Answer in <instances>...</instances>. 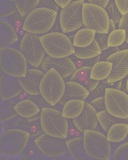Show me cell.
I'll return each instance as SVG.
<instances>
[{"mask_svg": "<svg viewBox=\"0 0 128 160\" xmlns=\"http://www.w3.org/2000/svg\"><path fill=\"white\" fill-rule=\"evenodd\" d=\"M58 12L51 9L37 8L27 15L23 26V30L35 34L46 33L52 28Z\"/></svg>", "mask_w": 128, "mask_h": 160, "instance_id": "cell-1", "label": "cell"}, {"mask_svg": "<svg viewBox=\"0 0 128 160\" xmlns=\"http://www.w3.org/2000/svg\"><path fill=\"white\" fill-rule=\"evenodd\" d=\"M55 69L46 72L40 85L41 94L52 107L59 103L65 93L66 82Z\"/></svg>", "mask_w": 128, "mask_h": 160, "instance_id": "cell-2", "label": "cell"}, {"mask_svg": "<svg viewBox=\"0 0 128 160\" xmlns=\"http://www.w3.org/2000/svg\"><path fill=\"white\" fill-rule=\"evenodd\" d=\"M40 122L42 129L46 134L62 139L67 138L68 122L60 111L52 108H42Z\"/></svg>", "mask_w": 128, "mask_h": 160, "instance_id": "cell-3", "label": "cell"}, {"mask_svg": "<svg viewBox=\"0 0 128 160\" xmlns=\"http://www.w3.org/2000/svg\"><path fill=\"white\" fill-rule=\"evenodd\" d=\"M48 56L54 58L70 57L75 52V47L69 38L60 32H50L40 37Z\"/></svg>", "mask_w": 128, "mask_h": 160, "instance_id": "cell-4", "label": "cell"}, {"mask_svg": "<svg viewBox=\"0 0 128 160\" xmlns=\"http://www.w3.org/2000/svg\"><path fill=\"white\" fill-rule=\"evenodd\" d=\"M0 65L4 72L15 77H25L28 70L27 61L23 54L9 47L0 48Z\"/></svg>", "mask_w": 128, "mask_h": 160, "instance_id": "cell-5", "label": "cell"}, {"mask_svg": "<svg viewBox=\"0 0 128 160\" xmlns=\"http://www.w3.org/2000/svg\"><path fill=\"white\" fill-rule=\"evenodd\" d=\"M86 152L92 159L109 160L111 156L110 142L106 136L96 130H86L84 132Z\"/></svg>", "mask_w": 128, "mask_h": 160, "instance_id": "cell-6", "label": "cell"}, {"mask_svg": "<svg viewBox=\"0 0 128 160\" xmlns=\"http://www.w3.org/2000/svg\"><path fill=\"white\" fill-rule=\"evenodd\" d=\"M30 138V132L21 129H11L4 132L0 137L1 154L8 156L21 154Z\"/></svg>", "mask_w": 128, "mask_h": 160, "instance_id": "cell-7", "label": "cell"}, {"mask_svg": "<svg viewBox=\"0 0 128 160\" xmlns=\"http://www.w3.org/2000/svg\"><path fill=\"white\" fill-rule=\"evenodd\" d=\"M83 23L86 28L97 33H109L110 18L105 9L94 4L84 2L82 11Z\"/></svg>", "mask_w": 128, "mask_h": 160, "instance_id": "cell-8", "label": "cell"}, {"mask_svg": "<svg viewBox=\"0 0 128 160\" xmlns=\"http://www.w3.org/2000/svg\"><path fill=\"white\" fill-rule=\"evenodd\" d=\"M20 50L27 61L32 66L38 68L44 59L45 50L37 34L27 32L24 34L20 45Z\"/></svg>", "mask_w": 128, "mask_h": 160, "instance_id": "cell-9", "label": "cell"}, {"mask_svg": "<svg viewBox=\"0 0 128 160\" xmlns=\"http://www.w3.org/2000/svg\"><path fill=\"white\" fill-rule=\"evenodd\" d=\"M84 0H78L62 8L59 16L61 29L63 33L73 32L83 26L82 11Z\"/></svg>", "mask_w": 128, "mask_h": 160, "instance_id": "cell-10", "label": "cell"}, {"mask_svg": "<svg viewBox=\"0 0 128 160\" xmlns=\"http://www.w3.org/2000/svg\"><path fill=\"white\" fill-rule=\"evenodd\" d=\"M106 110L111 115L122 119H128V95L114 88H107L106 90Z\"/></svg>", "mask_w": 128, "mask_h": 160, "instance_id": "cell-11", "label": "cell"}, {"mask_svg": "<svg viewBox=\"0 0 128 160\" xmlns=\"http://www.w3.org/2000/svg\"><path fill=\"white\" fill-rule=\"evenodd\" d=\"M64 139L51 136L44 132L34 141L44 155L48 157H58L68 152L67 146Z\"/></svg>", "mask_w": 128, "mask_h": 160, "instance_id": "cell-12", "label": "cell"}, {"mask_svg": "<svg viewBox=\"0 0 128 160\" xmlns=\"http://www.w3.org/2000/svg\"><path fill=\"white\" fill-rule=\"evenodd\" d=\"M113 64L112 71L106 79L108 82L123 80L128 75V50L117 52L107 59Z\"/></svg>", "mask_w": 128, "mask_h": 160, "instance_id": "cell-13", "label": "cell"}, {"mask_svg": "<svg viewBox=\"0 0 128 160\" xmlns=\"http://www.w3.org/2000/svg\"><path fill=\"white\" fill-rule=\"evenodd\" d=\"M41 66L45 72L54 68L63 78L72 76L78 69L76 65L69 57L54 58L48 56L44 58Z\"/></svg>", "mask_w": 128, "mask_h": 160, "instance_id": "cell-14", "label": "cell"}, {"mask_svg": "<svg viewBox=\"0 0 128 160\" xmlns=\"http://www.w3.org/2000/svg\"><path fill=\"white\" fill-rule=\"evenodd\" d=\"M97 114V111L94 108L89 102H86L82 113L79 116L73 119V123L82 133L86 130H95L99 122Z\"/></svg>", "mask_w": 128, "mask_h": 160, "instance_id": "cell-15", "label": "cell"}, {"mask_svg": "<svg viewBox=\"0 0 128 160\" xmlns=\"http://www.w3.org/2000/svg\"><path fill=\"white\" fill-rule=\"evenodd\" d=\"M18 78L4 72L0 79V95L1 100H10L23 92Z\"/></svg>", "mask_w": 128, "mask_h": 160, "instance_id": "cell-16", "label": "cell"}, {"mask_svg": "<svg viewBox=\"0 0 128 160\" xmlns=\"http://www.w3.org/2000/svg\"><path fill=\"white\" fill-rule=\"evenodd\" d=\"M45 74L41 70L28 69L25 77L18 78L24 91L31 95L41 94L40 85Z\"/></svg>", "mask_w": 128, "mask_h": 160, "instance_id": "cell-17", "label": "cell"}, {"mask_svg": "<svg viewBox=\"0 0 128 160\" xmlns=\"http://www.w3.org/2000/svg\"><path fill=\"white\" fill-rule=\"evenodd\" d=\"M90 94V92L82 85L75 82H66L65 91L59 104L64 105L71 100L85 101Z\"/></svg>", "mask_w": 128, "mask_h": 160, "instance_id": "cell-18", "label": "cell"}, {"mask_svg": "<svg viewBox=\"0 0 128 160\" xmlns=\"http://www.w3.org/2000/svg\"><path fill=\"white\" fill-rule=\"evenodd\" d=\"M92 67H83L78 68L72 75L71 81L77 82L82 85L91 92L98 86L99 81L91 78V72Z\"/></svg>", "mask_w": 128, "mask_h": 160, "instance_id": "cell-19", "label": "cell"}, {"mask_svg": "<svg viewBox=\"0 0 128 160\" xmlns=\"http://www.w3.org/2000/svg\"><path fill=\"white\" fill-rule=\"evenodd\" d=\"M68 151L77 160H91L85 149L83 137H78L66 142Z\"/></svg>", "mask_w": 128, "mask_h": 160, "instance_id": "cell-20", "label": "cell"}, {"mask_svg": "<svg viewBox=\"0 0 128 160\" xmlns=\"http://www.w3.org/2000/svg\"><path fill=\"white\" fill-rule=\"evenodd\" d=\"M18 41L15 30L10 24L3 20L0 21V46L8 47Z\"/></svg>", "mask_w": 128, "mask_h": 160, "instance_id": "cell-21", "label": "cell"}, {"mask_svg": "<svg viewBox=\"0 0 128 160\" xmlns=\"http://www.w3.org/2000/svg\"><path fill=\"white\" fill-rule=\"evenodd\" d=\"M14 108L18 115L25 119L35 116L41 111L34 102L28 99L19 102L16 104Z\"/></svg>", "mask_w": 128, "mask_h": 160, "instance_id": "cell-22", "label": "cell"}, {"mask_svg": "<svg viewBox=\"0 0 128 160\" xmlns=\"http://www.w3.org/2000/svg\"><path fill=\"white\" fill-rule=\"evenodd\" d=\"M85 101L81 100H71L63 106L62 115L67 119H74L82 113L85 105Z\"/></svg>", "mask_w": 128, "mask_h": 160, "instance_id": "cell-23", "label": "cell"}, {"mask_svg": "<svg viewBox=\"0 0 128 160\" xmlns=\"http://www.w3.org/2000/svg\"><path fill=\"white\" fill-rule=\"evenodd\" d=\"M113 64L108 61H99L92 67L91 78L97 81H103L109 76L112 71Z\"/></svg>", "mask_w": 128, "mask_h": 160, "instance_id": "cell-24", "label": "cell"}, {"mask_svg": "<svg viewBox=\"0 0 128 160\" xmlns=\"http://www.w3.org/2000/svg\"><path fill=\"white\" fill-rule=\"evenodd\" d=\"M96 31L85 28L79 30L75 35L73 45L75 47L83 48L89 46L94 41Z\"/></svg>", "mask_w": 128, "mask_h": 160, "instance_id": "cell-25", "label": "cell"}, {"mask_svg": "<svg viewBox=\"0 0 128 160\" xmlns=\"http://www.w3.org/2000/svg\"><path fill=\"white\" fill-rule=\"evenodd\" d=\"M128 134V124L117 123L112 125L108 131L107 140L110 142H120L127 137Z\"/></svg>", "mask_w": 128, "mask_h": 160, "instance_id": "cell-26", "label": "cell"}, {"mask_svg": "<svg viewBox=\"0 0 128 160\" xmlns=\"http://www.w3.org/2000/svg\"><path fill=\"white\" fill-rule=\"evenodd\" d=\"M75 52L73 55L81 59H92L98 56L102 53V50L95 39L92 44L86 47H75Z\"/></svg>", "mask_w": 128, "mask_h": 160, "instance_id": "cell-27", "label": "cell"}, {"mask_svg": "<svg viewBox=\"0 0 128 160\" xmlns=\"http://www.w3.org/2000/svg\"><path fill=\"white\" fill-rule=\"evenodd\" d=\"M98 122L103 130L108 132L111 127L117 123H126L128 124V119H122L116 117L108 112L107 110L97 112Z\"/></svg>", "mask_w": 128, "mask_h": 160, "instance_id": "cell-28", "label": "cell"}, {"mask_svg": "<svg viewBox=\"0 0 128 160\" xmlns=\"http://www.w3.org/2000/svg\"><path fill=\"white\" fill-rule=\"evenodd\" d=\"M22 118H19L17 120V121L15 122L16 126L20 128V129L30 132L31 137H35L43 132L42 129L40 120L30 122L28 120Z\"/></svg>", "mask_w": 128, "mask_h": 160, "instance_id": "cell-29", "label": "cell"}, {"mask_svg": "<svg viewBox=\"0 0 128 160\" xmlns=\"http://www.w3.org/2000/svg\"><path fill=\"white\" fill-rule=\"evenodd\" d=\"M16 104L10 100H1L0 120L1 122L8 121L14 119L18 115L14 107Z\"/></svg>", "mask_w": 128, "mask_h": 160, "instance_id": "cell-30", "label": "cell"}, {"mask_svg": "<svg viewBox=\"0 0 128 160\" xmlns=\"http://www.w3.org/2000/svg\"><path fill=\"white\" fill-rule=\"evenodd\" d=\"M22 153L25 160H44L47 159V156L41 151L35 144L34 140L32 139H30L26 147Z\"/></svg>", "mask_w": 128, "mask_h": 160, "instance_id": "cell-31", "label": "cell"}, {"mask_svg": "<svg viewBox=\"0 0 128 160\" xmlns=\"http://www.w3.org/2000/svg\"><path fill=\"white\" fill-rule=\"evenodd\" d=\"M39 2L40 0H18L15 4L19 14L23 17L36 9Z\"/></svg>", "mask_w": 128, "mask_h": 160, "instance_id": "cell-32", "label": "cell"}, {"mask_svg": "<svg viewBox=\"0 0 128 160\" xmlns=\"http://www.w3.org/2000/svg\"><path fill=\"white\" fill-rule=\"evenodd\" d=\"M126 30L116 29L109 34L108 37V46L109 47H119L125 42Z\"/></svg>", "mask_w": 128, "mask_h": 160, "instance_id": "cell-33", "label": "cell"}, {"mask_svg": "<svg viewBox=\"0 0 128 160\" xmlns=\"http://www.w3.org/2000/svg\"><path fill=\"white\" fill-rule=\"evenodd\" d=\"M15 2L0 0V17L5 18L15 14L17 11Z\"/></svg>", "mask_w": 128, "mask_h": 160, "instance_id": "cell-34", "label": "cell"}, {"mask_svg": "<svg viewBox=\"0 0 128 160\" xmlns=\"http://www.w3.org/2000/svg\"><path fill=\"white\" fill-rule=\"evenodd\" d=\"M105 10L107 12L110 19H112L115 24L119 23L123 15L118 9L115 0H110Z\"/></svg>", "mask_w": 128, "mask_h": 160, "instance_id": "cell-35", "label": "cell"}, {"mask_svg": "<svg viewBox=\"0 0 128 160\" xmlns=\"http://www.w3.org/2000/svg\"><path fill=\"white\" fill-rule=\"evenodd\" d=\"M70 58L72 59L78 69L83 67H93L96 62L100 61V55L89 59H79L74 55H71Z\"/></svg>", "mask_w": 128, "mask_h": 160, "instance_id": "cell-36", "label": "cell"}, {"mask_svg": "<svg viewBox=\"0 0 128 160\" xmlns=\"http://www.w3.org/2000/svg\"><path fill=\"white\" fill-rule=\"evenodd\" d=\"M100 83L94 90L90 92L89 96L85 100L86 102H90L91 101L94 99H96L97 98L105 97L106 90L107 89V87L104 83L102 82L101 84H100Z\"/></svg>", "mask_w": 128, "mask_h": 160, "instance_id": "cell-37", "label": "cell"}, {"mask_svg": "<svg viewBox=\"0 0 128 160\" xmlns=\"http://www.w3.org/2000/svg\"><path fill=\"white\" fill-rule=\"evenodd\" d=\"M113 159L114 160H128V142L117 148L113 155Z\"/></svg>", "mask_w": 128, "mask_h": 160, "instance_id": "cell-38", "label": "cell"}, {"mask_svg": "<svg viewBox=\"0 0 128 160\" xmlns=\"http://www.w3.org/2000/svg\"><path fill=\"white\" fill-rule=\"evenodd\" d=\"M28 99L34 102L41 109L43 108H52L51 106L47 102L46 100L42 96L41 94L29 96Z\"/></svg>", "mask_w": 128, "mask_h": 160, "instance_id": "cell-39", "label": "cell"}, {"mask_svg": "<svg viewBox=\"0 0 128 160\" xmlns=\"http://www.w3.org/2000/svg\"><path fill=\"white\" fill-rule=\"evenodd\" d=\"M109 36V33L107 34H101L97 33L96 34L95 39L98 42V44L100 47L102 51L106 50L109 48L108 46V37Z\"/></svg>", "mask_w": 128, "mask_h": 160, "instance_id": "cell-40", "label": "cell"}, {"mask_svg": "<svg viewBox=\"0 0 128 160\" xmlns=\"http://www.w3.org/2000/svg\"><path fill=\"white\" fill-rule=\"evenodd\" d=\"M89 103L94 108L97 112L106 110L105 97L97 98L91 101Z\"/></svg>", "mask_w": 128, "mask_h": 160, "instance_id": "cell-41", "label": "cell"}, {"mask_svg": "<svg viewBox=\"0 0 128 160\" xmlns=\"http://www.w3.org/2000/svg\"><path fill=\"white\" fill-rule=\"evenodd\" d=\"M37 8H47L58 12L60 7L54 0H40Z\"/></svg>", "mask_w": 128, "mask_h": 160, "instance_id": "cell-42", "label": "cell"}, {"mask_svg": "<svg viewBox=\"0 0 128 160\" xmlns=\"http://www.w3.org/2000/svg\"><path fill=\"white\" fill-rule=\"evenodd\" d=\"M119 48L118 47H109L106 50L102 51V53L100 55V61H107L108 58L111 55L114 54L117 52L120 51Z\"/></svg>", "mask_w": 128, "mask_h": 160, "instance_id": "cell-43", "label": "cell"}, {"mask_svg": "<svg viewBox=\"0 0 128 160\" xmlns=\"http://www.w3.org/2000/svg\"><path fill=\"white\" fill-rule=\"evenodd\" d=\"M119 29L126 30L125 42L128 44V13L122 16L119 24Z\"/></svg>", "mask_w": 128, "mask_h": 160, "instance_id": "cell-44", "label": "cell"}, {"mask_svg": "<svg viewBox=\"0 0 128 160\" xmlns=\"http://www.w3.org/2000/svg\"><path fill=\"white\" fill-rule=\"evenodd\" d=\"M118 9L122 15L128 13V0H115Z\"/></svg>", "mask_w": 128, "mask_h": 160, "instance_id": "cell-45", "label": "cell"}, {"mask_svg": "<svg viewBox=\"0 0 128 160\" xmlns=\"http://www.w3.org/2000/svg\"><path fill=\"white\" fill-rule=\"evenodd\" d=\"M88 2L91 4L98 5L99 6L101 7L104 9L107 6V4L110 0H88Z\"/></svg>", "mask_w": 128, "mask_h": 160, "instance_id": "cell-46", "label": "cell"}, {"mask_svg": "<svg viewBox=\"0 0 128 160\" xmlns=\"http://www.w3.org/2000/svg\"><path fill=\"white\" fill-rule=\"evenodd\" d=\"M60 7L64 8L71 2L72 0H54Z\"/></svg>", "mask_w": 128, "mask_h": 160, "instance_id": "cell-47", "label": "cell"}, {"mask_svg": "<svg viewBox=\"0 0 128 160\" xmlns=\"http://www.w3.org/2000/svg\"><path fill=\"white\" fill-rule=\"evenodd\" d=\"M115 23L112 19H110V28L109 33L112 32L113 31L116 30Z\"/></svg>", "mask_w": 128, "mask_h": 160, "instance_id": "cell-48", "label": "cell"}, {"mask_svg": "<svg viewBox=\"0 0 128 160\" xmlns=\"http://www.w3.org/2000/svg\"><path fill=\"white\" fill-rule=\"evenodd\" d=\"M119 48L120 51L122 50H128V44L127 42H125L122 45H121L120 46L118 47Z\"/></svg>", "mask_w": 128, "mask_h": 160, "instance_id": "cell-49", "label": "cell"}, {"mask_svg": "<svg viewBox=\"0 0 128 160\" xmlns=\"http://www.w3.org/2000/svg\"><path fill=\"white\" fill-rule=\"evenodd\" d=\"M116 89H118V90H120L122 87V80H120L119 81L116 82Z\"/></svg>", "mask_w": 128, "mask_h": 160, "instance_id": "cell-50", "label": "cell"}, {"mask_svg": "<svg viewBox=\"0 0 128 160\" xmlns=\"http://www.w3.org/2000/svg\"><path fill=\"white\" fill-rule=\"evenodd\" d=\"M126 84H127V91L128 92V78L127 79V82H126Z\"/></svg>", "mask_w": 128, "mask_h": 160, "instance_id": "cell-51", "label": "cell"}, {"mask_svg": "<svg viewBox=\"0 0 128 160\" xmlns=\"http://www.w3.org/2000/svg\"><path fill=\"white\" fill-rule=\"evenodd\" d=\"M9 1H11L16 2L17 1H18V0H9Z\"/></svg>", "mask_w": 128, "mask_h": 160, "instance_id": "cell-52", "label": "cell"}]
</instances>
